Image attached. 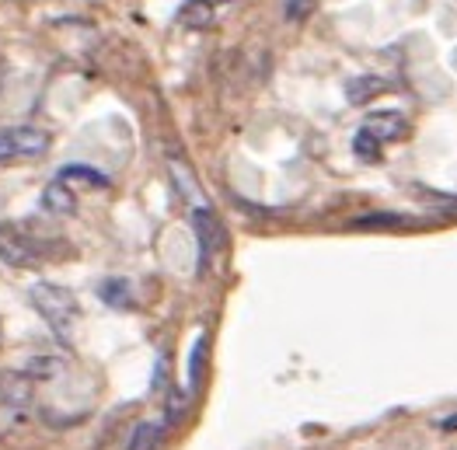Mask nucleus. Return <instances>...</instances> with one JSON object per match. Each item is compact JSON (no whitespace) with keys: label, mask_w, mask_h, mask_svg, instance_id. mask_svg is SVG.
I'll list each match as a JSON object with an SVG mask.
<instances>
[{"label":"nucleus","mask_w":457,"mask_h":450,"mask_svg":"<svg viewBox=\"0 0 457 450\" xmlns=\"http://www.w3.org/2000/svg\"><path fill=\"white\" fill-rule=\"evenodd\" d=\"M164 433H168V426H164V422H140V426L129 433L126 450H161Z\"/></svg>","instance_id":"0eeeda50"},{"label":"nucleus","mask_w":457,"mask_h":450,"mask_svg":"<svg viewBox=\"0 0 457 450\" xmlns=\"http://www.w3.org/2000/svg\"><path fill=\"white\" fill-rule=\"evenodd\" d=\"M217 21V0H189L182 7V25L186 29H206Z\"/></svg>","instance_id":"1a4fd4ad"},{"label":"nucleus","mask_w":457,"mask_h":450,"mask_svg":"<svg viewBox=\"0 0 457 450\" xmlns=\"http://www.w3.org/2000/svg\"><path fill=\"white\" fill-rule=\"evenodd\" d=\"M387 91V80L384 77H353L349 84H345V98L353 102V105H367L374 95H381Z\"/></svg>","instance_id":"6e6552de"},{"label":"nucleus","mask_w":457,"mask_h":450,"mask_svg":"<svg viewBox=\"0 0 457 450\" xmlns=\"http://www.w3.org/2000/svg\"><path fill=\"white\" fill-rule=\"evenodd\" d=\"M311 11H314V0H290L287 4V21H304Z\"/></svg>","instance_id":"2eb2a0df"},{"label":"nucleus","mask_w":457,"mask_h":450,"mask_svg":"<svg viewBox=\"0 0 457 450\" xmlns=\"http://www.w3.org/2000/svg\"><path fill=\"white\" fill-rule=\"evenodd\" d=\"M192 221H195V230H199V262L206 265L210 262V255H213V248H217V234H220V227H217L213 213H210L206 206H195Z\"/></svg>","instance_id":"39448f33"},{"label":"nucleus","mask_w":457,"mask_h":450,"mask_svg":"<svg viewBox=\"0 0 457 450\" xmlns=\"http://www.w3.org/2000/svg\"><path fill=\"white\" fill-rule=\"evenodd\" d=\"M49 150V133L36 126H11L0 129V164L14 161H36Z\"/></svg>","instance_id":"f03ea898"},{"label":"nucleus","mask_w":457,"mask_h":450,"mask_svg":"<svg viewBox=\"0 0 457 450\" xmlns=\"http://www.w3.org/2000/svg\"><path fill=\"white\" fill-rule=\"evenodd\" d=\"M42 206L53 213V217H71L77 210V199H74V192L67 188V182H49L46 186V192H42Z\"/></svg>","instance_id":"423d86ee"},{"label":"nucleus","mask_w":457,"mask_h":450,"mask_svg":"<svg viewBox=\"0 0 457 450\" xmlns=\"http://www.w3.org/2000/svg\"><path fill=\"white\" fill-rule=\"evenodd\" d=\"M409 221L405 217H398V213H367V217H360L356 221V230H398V227H405Z\"/></svg>","instance_id":"ddd939ff"},{"label":"nucleus","mask_w":457,"mask_h":450,"mask_svg":"<svg viewBox=\"0 0 457 450\" xmlns=\"http://www.w3.org/2000/svg\"><path fill=\"white\" fill-rule=\"evenodd\" d=\"M440 429H447V433H457V415H447V419H440Z\"/></svg>","instance_id":"dca6fc26"},{"label":"nucleus","mask_w":457,"mask_h":450,"mask_svg":"<svg viewBox=\"0 0 457 450\" xmlns=\"http://www.w3.org/2000/svg\"><path fill=\"white\" fill-rule=\"evenodd\" d=\"M206 346H210V338H206V332H199L195 342H192V353H189V391H199V388H203V374H206Z\"/></svg>","instance_id":"9d476101"},{"label":"nucleus","mask_w":457,"mask_h":450,"mask_svg":"<svg viewBox=\"0 0 457 450\" xmlns=\"http://www.w3.org/2000/svg\"><path fill=\"white\" fill-rule=\"evenodd\" d=\"M32 304H36V311L46 318V325L53 329V336L60 338V342L74 338L80 307H77V297L67 287H60V283H36L32 287Z\"/></svg>","instance_id":"f257e3e1"},{"label":"nucleus","mask_w":457,"mask_h":450,"mask_svg":"<svg viewBox=\"0 0 457 450\" xmlns=\"http://www.w3.org/2000/svg\"><path fill=\"white\" fill-rule=\"evenodd\" d=\"M363 133H370L378 144H391V140H402L405 133H409V119L402 112H374L367 115V122L360 126Z\"/></svg>","instance_id":"20e7f679"},{"label":"nucleus","mask_w":457,"mask_h":450,"mask_svg":"<svg viewBox=\"0 0 457 450\" xmlns=\"http://www.w3.org/2000/svg\"><path fill=\"white\" fill-rule=\"evenodd\" d=\"M353 150H356L363 161H378V157H381V144H378L370 133H363V129L356 133V140H353Z\"/></svg>","instance_id":"4468645a"},{"label":"nucleus","mask_w":457,"mask_h":450,"mask_svg":"<svg viewBox=\"0 0 457 450\" xmlns=\"http://www.w3.org/2000/svg\"><path fill=\"white\" fill-rule=\"evenodd\" d=\"M98 297L105 300V304H112V307H129L133 304V290H129L126 279H105L98 287Z\"/></svg>","instance_id":"f8f14e48"},{"label":"nucleus","mask_w":457,"mask_h":450,"mask_svg":"<svg viewBox=\"0 0 457 450\" xmlns=\"http://www.w3.org/2000/svg\"><path fill=\"white\" fill-rule=\"evenodd\" d=\"M60 182H77V186H87V188H105L109 186V175L87 168V164H67L60 171Z\"/></svg>","instance_id":"9b49d317"},{"label":"nucleus","mask_w":457,"mask_h":450,"mask_svg":"<svg viewBox=\"0 0 457 450\" xmlns=\"http://www.w3.org/2000/svg\"><path fill=\"white\" fill-rule=\"evenodd\" d=\"M0 262L11 265V269H36L42 262L36 241L21 230V227L0 221Z\"/></svg>","instance_id":"7ed1b4c3"}]
</instances>
